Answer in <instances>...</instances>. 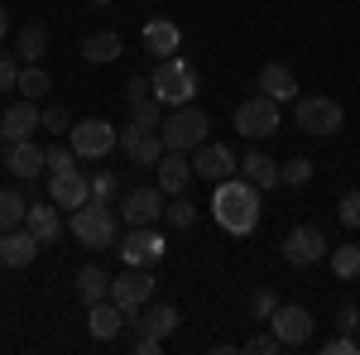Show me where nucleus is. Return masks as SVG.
<instances>
[{"instance_id": "obj_1", "label": "nucleus", "mask_w": 360, "mask_h": 355, "mask_svg": "<svg viewBox=\"0 0 360 355\" xmlns=\"http://www.w3.org/2000/svg\"><path fill=\"white\" fill-rule=\"evenodd\" d=\"M259 188L250 183V178H226V183H217V197H212V217H217V226L221 231H231V235H250L255 226H259Z\"/></svg>"}, {"instance_id": "obj_2", "label": "nucleus", "mask_w": 360, "mask_h": 355, "mask_svg": "<svg viewBox=\"0 0 360 355\" xmlns=\"http://www.w3.org/2000/svg\"><path fill=\"white\" fill-rule=\"evenodd\" d=\"M111 207H115V202H96V197H86L82 207L72 212V235H77L86 250H115V240H120V221H115Z\"/></svg>"}, {"instance_id": "obj_3", "label": "nucleus", "mask_w": 360, "mask_h": 355, "mask_svg": "<svg viewBox=\"0 0 360 355\" xmlns=\"http://www.w3.org/2000/svg\"><path fill=\"white\" fill-rule=\"evenodd\" d=\"M207 130H212V120H207V110L202 106H173L164 115V125H159V135H164V149H178V154H193L197 144L207 139Z\"/></svg>"}, {"instance_id": "obj_4", "label": "nucleus", "mask_w": 360, "mask_h": 355, "mask_svg": "<svg viewBox=\"0 0 360 355\" xmlns=\"http://www.w3.org/2000/svg\"><path fill=\"white\" fill-rule=\"evenodd\" d=\"M149 86H154V96L168 110L188 106L197 96V72H193V63H183V58H159V67L149 72Z\"/></svg>"}, {"instance_id": "obj_5", "label": "nucleus", "mask_w": 360, "mask_h": 355, "mask_svg": "<svg viewBox=\"0 0 360 355\" xmlns=\"http://www.w3.org/2000/svg\"><path fill=\"white\" fill-rule=\"evenodd\" d=\"M293 120H298V130H303V135L327 139V135H336V130H341L346 110L336 106L332 96H298V106H293Z\"/></svg>"}, {"instance_id": "obj_6", "label": "nucleus", "mask_w": 360, "mask_h": 355, "mask_svg": "<svg viewBox=\"0 0 360 355\" xmlns=\"http://www.w3.org/2000/svg\"><path fill=\"white\" fill-rule=\"evenodd\" d=\"M231 120H236V130H240L245 139H269V135H278V101L259 91V96L240 101Z\"/></svg>"}, {"instance_id": "obj_7", "label": "nucleus", "mask_w": 360, "mask_h": 355, "mask_svg": "<svg viewBox=\"0 0 360 355\" xmlns=\"http://www.w3.org/2000/svg\"><path fill=\"white\" fill-rule=\"evenodd\" d=\"M115 250H120V259L125 264H135V269H149V264H159L168 254L164 235L154 231V226H130V235L125 240H115Z\"/></svg>"}, {"instance_id": "obj_8", "label": "nucleus", "mask_w": 360, "mask_h": 355, "mask_svg": "<svg viewBox=\"0 0 360 355\" xmlns=\"http://www.w3.org/2000/svg\"><path fill=\"white\" fill-rule=\"evenodd\" d=\"M68 135H72L68 144L77 149V159H101V154H111L115 144H120V130H115L111 120H77Z\"/></svg>"}, {"instance_id": "obj_9", "label": "nucleus", "mask_w": 360, "mask_h": 355, "mask_svg": "<svg viewBox=\"0 0 360 355\" xmlns=\"http://www.w3.org/2000/svg\"><path fill=\"white\" fill-rule=\"evenodd\" d=\"M149 298H154V273H149V269L125 264V273L111 278V302H115V307H125V317H135Z\"/></svg>"}, {"instance_id": "obj_10", "label": "nucleus", "mask_w": 360, "mask_h": 355, "mask_svg": "<svg viewBox=\"0 0 360 355\" xmlns=\"http://www.w3.org/2000/svg\"><path fill=\"white\" fill-rule=\"evenodd\" d=\"M269 331H274L283 346H307L312 341V312L298 307V302H278L274 317H269Z\"/></svg>"}, {"instance_id": "obj_11", "label": "nucleus", "mask_w": 360, "mask_h": 355, "mask_svg": "<svg viewBox=\"0 0 360 355\" xmlns=\"http://www.w3.org/2000/svg\"><path fill=\"white\" fill-rule=\"evenodd\" d=\"M322 254H327V235H322V226H293V231L283 235V259L298 264V269L317 264Z\"/></svg>"}, {"instance_id": "obj_12", "label": "nucleus", "mask_w": 360, "mask_h": 355, "mask_svg": "<svg viewBox=\"0 0 360 355\" xmlns=\"http://www.w3.org/2000/svg\"><path fill=\"white\" fill-rule=\"evenodd\" d=\"M193 173L197 178H207V183H226V178H236L240 164H236V154L226 149V144H197L193 149Z\"/></svg>"}, {"instance_id": "obj_13", "label": "nucleus", "mask_w": 360, "mask_h": 355, "mask_svg": "<svg viewBox=\"0 0 360 355\" xmlns=\"http://www.w3.org/2000/svg\"><path fill=\"white\" fill-rule=\"evenodd\" d=\"M115 207H120V217L130 226H154L164 217V188H130Z\"/></svg>"}, {"instance_id": "obj_14", "label": "nucleus", "mask_w": 360, "mask_h": 355, "mask_svg": "<svg viewBox=\"0 0 360 355\" xmlns=\"http://www.w3.org/2000/svg\"><path fill=\"white\" fill-rule=\"evenodd\" d=\"M120 149H125V159L130 164H159L164 159V135L159 130H149V125H125L120 130Z\"/></svg>"}, {"instance_id": "obj_15", "label": "nucleus", "mask_w": 360, "mask_h": 355, "mask_svg": "<svg viewBox=\"0 0 360 355\" xmlns=\"http://www.w3.org/2000/svg\"><path fill=\"white\" fill-rule=\"evenodd\" d=\"M5 168H10L20 183H34V178L49 168V149L34 144V139H15V144H5Z\"/></svg>"}, {"instance_id": "obj_16", "label": "nucleus", "mask_w": 360, "mask_h": 355, "mask_svg": "<svg viewBox=\"0 0 360 355\" xmlns=\"http://www.w3.org/2000/svg\"><path fill=\"white\" fill-rule=\"evenodd\" d=\"M39 125H44V110H39V101H29V96H20L10 110H0V135H5V144L29 139Z\"/></svg>"}, {"instance_id": "obj_17", "label": "nucleus", "mask_w": 360, "mask_h": 355, "mask_svg": "<svg viewBox=\"0 0 360 355\" xmlns=\"http://www.w3.org/2000/svg\"><path fill=\"white\" fill-rule=\"evenodd\" d=\"M49 197H53L58 207H68V212H77L86 197H91V178H86L82 168H63V173H53V183H49Z\"/></svg>"}, {"instance_id": "obj_18", "label": "nucleus", "mask_w": 360, "mask_h": 355, "mask_svg": "<svg viewBox=\"0 0 360 355\" xmlns=\"http://www.w3.org/2000/svg\"><path fill=\"white\" fill-rule=\"evenodd\" d=\"M39 240H34V231L29 226H15V231H0V264L5 269H25L34 264V254H39Z\"/></svg>"}, {"instance_id": "obj_19", "label": "nucleus", "mask_w": 360, "mask_h": 355, "mask_svg": "<svg viewBox=\"0 0 360 355\" xmlns=\"http://www.w3.org/2000/svg\"><path fill=\"white\" fill-rule=\"evenodd\" d=\"M173 327H178V307L173 302H154V307L144 302L135 317H130V331L135 336H159L164 341V336H173Z\"/></svg>"}, {"instance_id": "obj_20", "label": "nucleus", "mask_w": 360, "mask_h": 355, "mask_svg": "<svg viewBox=\"0 0 360 355\" xmlns=\"http://www.w3.org/2000/svg\"><path fill=\"white\" fill-rule=\"evenodd\" d=\"M125 322H130V317H125V307H115L111 298H101V302H91V307H86V331H91L96 341H115Z\"/></svg>"}, {"instance_id": "obj_21", "label": "nucleus", "mask_w": 360, "mask_h": 355, "mask_svg": "<svg viewBox=\"0 0 360 355\" xmlns=\"http://www.w3.org/2000/svg\"><path fill=\"white\" fill-rule=\"evenodd\" d=\"M159 188H164V197H173V192H183L188 183H193V159L188 154H178V149H164V159H159Z\"/></svg>"}, {"instance_id": "obj_22", "label": "nucleus", "mask_w": 360, "mask_h": 355, "mask_svg": "<svg viewBox=\"0 0 360 355\" xmlns=\"http://www.w3.org/2000/svg\"><path fill=\"white\" fill-rule=\"evenodd\" d=\"M178 44H183V29L173 25V20H149V25H144V53L173 58V53H178Z\"/></svg>"}, {"instance_id": "obj_23", "label": "nucleus", "mask_w": 360, "mask_h": 355, "mask_svg": "<svg viewBox=\"0 0 360 355\" xmlns=\"http://www.w3.org/2000/svg\"><path fill=\"white\" fill-rule=\"evenodd\" d=\"M44 53H49V25L44 20H29L15 29V58L20 63H39Z\"/></svg>"}, {"instance_id": "obj_24", "label": "nucleus", "mask_w": 360, "mask_h": 355, "mask_svg": "<svg viewBox=\"0 0 360 355\" xmlns=\"http://www.w3.org/2000/svg\"><path fill=\"white\" fill-rule=\"evenodd\" d=\"M259 91L274 96V101H298V77H293L283 63H264V67H259Z\"/></svg>"}, {"instance_id": "obj_25", "label": "nucleus", "mask_w": 360, "mask_h": 355, "mask_svg": "<svg viewBox=\"0 0 360 355\" xmlns=\"http://www.w3.org/2000/svg\"><path fill=\"white\" fill-rule=\"evenodd\" d=\"M25 226H29V231H34V240H39V245H53L58 235H63V221H58V202H53V197H49L44 207H29Z\"/></svg>"}, {"instance_id": "obj_26", "label": "nucleus", "mask_w": 360, "mask_h": 355, "mask_svg": "<svg viewBox=\"0 0 360 355\" xmlns=\"http://www.w3.org/2000/svg\"><path fill=\"white\" fill-rule=\"evenodd\" d=\"M240 178H250V183H255L259 192H264V188H278V183H283V178H278V164L269 159V154H259V149H255V154H245V164H240Z\"/></svg>"}, {"instance_id": "obj_27", "label": "nucleus", "mask_w": 360, "mask_h": 355, "mask_svg": "<svg viewBox=\"0 0 360 355\" xmlns=\"http://www.w3.org/2000/svg\"><path fill=\"white\" fill-rule=\"evenodd\" d=\"M82 58H86V63H115V58H120V34H115V29H96V34H86Z\"/></svg>"}, {"instance_id": "obj_28", "label": "nucleus", "mask_w": 360, "mask_h": 355, "mask_svg": "<svg viewBox=\"0 0 360 355\" xmlns=\"http://www.w3.org/2000/svg\"><path fill=\"white\" fill-rule=\"evenodd\" d=\"M77 298L91 307V302H101V298H111V273L106 269H96V264H86L82 273H77Z\"/></svg>"}, {"instance_id": "obj_29", "label": "nucleus", "mask_w": 360, "mask_h": 355, "mask_svg": "<svg viewBox=\"0 0 360 355\" xmlns=\"http://www.w3.org/2000/svg\"><path fill=\"white\" fill-rule=\"evenodd\" d=\"M130 110V125H149V130H159L164 125V101L149 91V96H135V101H125Z\"/></svg>"}, {"instance_id": "obj_30", "label": "nucleus", "mask_w": 360, "mask_h": 355, "mask_svg": "<svg viewBox=\"0 0 360 355\" xmlns=\"http://www.w3.org/2000/svg\"><path fill=\"white\" fill-rule=\"evenodd\" d=\"M29 217V202H25V192H15V188H0V231H15V226H25Z\"/></svg>"}, {"instance_id": "obj_31", "label": "nucleus", "mask_w": 360, "mask_h": 355, "mask_svg": "<svg viewBox=\"0 0 360 355\" xmlns=\"http://www.w3.org/2000/svg\"><path fill=\"white\" fill-rule=\"evenodd\" d=\"M164 217H168L173 231H193V226H197V202H193V197H183V192H173V197L164 202Z\"/></svg>"}, {"instance_id": "obj_32", "label": "nucleus", "mask_w": 360, "mask_h": 355, "mask_svg": "<svg viewBox=\"0 0 360 355\" xmlns=\"http://www.w3.org/2000/svg\"><path fill=\"white\" fill-rule=\"evenodd\" d=\"M49 86H53V77H49L39 63H29L25 72H20V82H15V91L29 96V101H44V96H49Z\"/></svg>"}, {"instance_id": "obj_33", "label": "nucleus", "mask_w": 360, "mask_h": 355, "mask_svg": "<svg viewBox=\"0 0 360 355\" xmlns=\"http://www.w3.org/2000/svg\"><path fill=\"white\" fill-rule=\"evenodd\" d=\"M332 273L336 278H360V245H336L332 250Z\"/></svg>"}, {"instance_id": "obj_34", "label": "nucleus", "mask_w": 360, "mask_h": 355, "mask_svg": "<svg viewBox=\"0 0 360 355\" xmlns=\"http://www.w3.org/2000/svg\"><path fill=\"white\" fill-rule=\"evenodd\" d=\"M274 307H278L274 288H255V293H250V302H245L250 322H269V317H274Z\"/></svg>"}, {"instance_id": "obj_35", "label": "nucleus", "mask_w": 360, "mask_h": 355, "mask_svg": "<svg viewBox=\"0 0 360 355\" xmlns=\"http://www.w3.org/2000/svg\"><path fill=\"white\" fill-rule=\"evenodd\" d=\"M278 178H283L288 188H303V183H312V164H307V159H288V164L278 168Z\"/></svg>"}, {"instance_id": "obj_36", "label": "nucleus", "mask_w": 360, "mask_h": 355, "mask_svg": "<svg viewBox=\"0 0 360 355\" xmlns=\"http://www.w3.org/2000/svg\"><path fill=\"white\" fill-rule=\"evenodd\" d=\"M115 192H120V178H115L111 168L91 178V197H96V202H115Z\"/></svg>"}, {"instance_id": "obj_37", "label": "nucleus", "mask_w": 360, "mask_h": 355, "mask_svg": "<svg viewBox=\"0 0 360 355\" xmlns=\"http://www.w3.org/2000/svg\"><path fill=\"white\" fill-rule=\"evenodd\" d=\"M336 217H341V226H351V231H360V188L341 197V207H336Z\"/></svg>"}, {"instance_id": "obj_38", "label": "nucleus", "mask_w": 360, "mask_h": 355, "mask_svg": "<svg viewBox=\"0 0 360 355\" xmlns=\"http://www.w3.org/2000/svg\"><path fill=\"white\" fill-rule=\"evenodd\" d=\"M44 130H53V135H63V130H72V115H68V106H44Z\"/></svg>"}, {"instance_id": "obj_39", "label": "nucleus", "mask_w": 360, "mask_h": 355, "mask_svg": "<svg viewBox=\"0 0 360 355\" xmlns=\"http://www.w3.org/2000/svg\"><path fill=\"white\" fill-rule=\"evenodd\" d=\"M77 164V149L72 144H49V168L53 173H63V168H72Z\"/></svg>"}, {"instance_id": "obj_40", "label": "nucleus", "mask_w": 360, "mask_h": 355, "mask_svg": "<svg viewBox=\"0 0 360 355\" xmlns=\"http://www.w3.org/2000/svg\"><path fill=\"white\" fill-rule=\"evenodd\" d=\"M245 351L250 355H278V351H283V341H278L274 331H269V336H245Z\"/></svg>"}, {"instance_id": "obj_41", "label": "nucleus", "mask_w": 360, "mask_h": 355, "mask_svg": "<svg viewBox=\"0 0 360 355\" xmlns=\"http://www.w3.org/2000/svg\"><path fill=\"white\" fill-rule=\"evenodd\" d=\"M322 351H327V355H356V351H360V341L351 336V331H341V336H332Z\"/></svg>"}, {"instance_id": "obj_42", "label": "nucleus", "mask_w": 360, "mask_h": 355, "mask_svg": "<svg viewBox=\"0 0 360 355\" xmlns=\"http://www.w3.org/2000/svg\"><path fill=\"white\" fill-rule=\"evenodd\" d=\"M15 82H20V67H15V58L0 53V96H5V91H15Z\"/></svg>"}, {"instance_id": "obj_43", "label": "nucleus", "mask_w": 360, "mask_h": 355, "mask_svg": "<svg viewBox=\"0 0 360 355\" xmlns=\"http://www.w3.org/2000/svg\"><path fill=\"white\" fill-rule=\"evenodd\" d=\"M336 327H341V331H351V336H356V331H360V312H356V307H351V302H346V307L336 312Z\"/></svg>"}, {"instance_id": "obj_44", "label": "nucleus", "mask_w": 360, "mask_h": 355, "mask_svg": "<svg viewBox=\"0 0 360 355\" xmlns=\"http://www.w3.org/2000/svg\"><path fill=\"white\" fill-rule=\"evenodd\" d=\"M154 86H149V77H130L125 82V101H135V96H149Z\"/></svg>"}, {"instance_id": "obj_45", "label": "nucleus", "mask_w": 360, "mask_h": 355, "mask_svg": "<svg viewBox=\"0 0 360 355\" xmlns=\"http://www.w3.org/2000/svg\"><path fill=\"white\" fill-rule=\"evenodd\" d=\"M159 346H164L159 336H135V351H139V355H154V351H159Z\"/></svg>"}, {"instance_id": "obj_46", "label": "nucleus", "mask_w": 360, "mask_h": 355, "mask_svg": "<svg viewBox=\"0 0 360 355\" xmlns=\"http://www.w3.org/2000/svg\"><path fill=\"white\" fill-rule=\"evenodd\" d=\"M10 34V15H5V5H0V39Z\"/></svg>"}, {"instance_id": "obj_47", "label": "nucleus", "mask_w": 360, "mask_h": 355, "mask_svg": "<svg viewBox=\"0 0 360 355\" xmlns=\"http://www.w3.org/2000/svg\"><path fill=\"white\" fill-rule=\"evenodd\" d=\"M0 164H5V135H0Z\"/></svg>"}, {"instance_id": "obj_48", "label": "nucleus", "mask_w": 360, "mask_h": 355, "mask_svg": "<svg viewBox=\"0 0 360 355\" xmlns=\"http://www.w3.org/2000/svg\"><path fill=\"white\" fill-rule=\"evenodd\" d=\"M91 5H111V0H91Z\"/></svg>"}, {"instance_id": "obj_49", "label": "nucleus", "mask_w": 360, "mask_h": 355, "mask_svg": "<svg viewBox=\"0 0 360 355\" xmlns=\"http://www.w3.org/2000/svg\"><path fill=\"white\" fill-rule=\"evenodd\" d=\"M356 341H360V331H356Z\"/></svg>"}]
</instances>
